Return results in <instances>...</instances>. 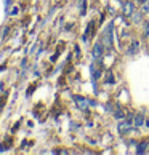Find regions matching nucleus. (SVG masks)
Instances as JSON below:
<instances>
[{
  "label": "nucleus",
  "instance_id": "f257e3e1",
  "mask_svg": "<svg viewBox=\"0 0 149 155\" xmlns=\"http://www.w3.org/2000/svg\"><path fill=\"white\" fill-rule=\"evenodd\" d=\"M111 42H112V26L109 24L104 31V35H103V43H104V47H111Z\"/></svg>",
  "mask_w": 149,
  "mask_h": 155
},
{
  "label": "nucleus",
  "instance_id": "7ed1b4c3",
  "mask_svg": "<svg viewBox=\"0 0 149 155\" xmlns=\"http://www.w3.org/2000/svg\"><path fill=\"white\" fill-rule=\"evenodd\" d=\"M104 43H103V42H100V43H96L95 45V48H93V56H95V58H101V56H103V51H104Z\"/></svg>",
  "mask_w": 149,
  "mask_h": 155
},
{
  "label": "nucleus",
  "instance_id": "f03ea898",
  "mask_svg": "<svg viewBox=\"0 0 149 155\" xmlns=\"http://www.w3.org/2000/svg\"><path fill=\"white\" fill-rule=\"evenodd\" d=\"M74 101H76V104L79 106L80 110H85V109H88V102H87V99H83L82 96H74Z\"/></svg>",
  "mask_w": 149,
  "mask_h": 155
},
{
  "label": "nucleus",
  "instance_id": "9d476101",
  "mask_svg": "<svg viewBox=\"0 0 149 155\" xmlns=\"http://www.w3.org/2000/svg\"><path fill=\"white\" fill-rule=\"evenodd\" d=\"M136 2H140V3H146L147 0H136Z\"/></svg>",
  "mask_w": 149,
  "mask_h": 155
},
{
  "label": "nucleus",
  "instance_id": "20e7f679",
  "mask_svg": "<svg viewBox=\"0 0 149 155\" xmlns=\"http://www.w3.org/2000/svg\"><path fill=\"white\" fill-rule=\"evenodd\" d=\"M131 128V122H120L119 123V133L120 134H127Z\"/></svg>",
  "mask_w": 149,
  "mask_h": 155
},
{
  "label": "nucleus",
  "instance_id": "1a4fd4ad",
  "mask_svg": "<svg viewBox=\"0 0 149 155\" xmlns=\"http://www.w3.org/2000/svg\"><path fill=\"white\" fill-rule=\"evenodd\" d=\"M143 11H144V13H147V11H149V5H147V3H144V8H143Z\"/></svg>",
  "mask_w": 149,
  "mask_h": 155
},
{
  "label": "nucleus",
  "instance_id": "39448f33",
  "mask_svg": "<svg viewBox=\"0 0 149 155\" xmlns=\"http://www.w3.org/2000/svg\"><path fill=\"white\" fill-rule=\"evenodd\" d=\"M143 123H144V117H143V114H138V115L133 118V125L135 126H141Z\"/></svg>",
  "mask_w": 149,
  "mask_h": 155
},
{
  "label": "nucleus",
  "instance_id": "423d86ee",
  "mask_svg": "<svg viewBox=\"0 0 149 155\" xmlns=\"http://www.w3.org/2000/svg\"><path fill=\"white\" fill-rule=\"evenodd\" d=\"M131 13H133V3H131V2H128V3H125L124 15H125V16H130Z\"/></svg>",
  "mask_w": 149,
  "mask_h": 155
},
{
  "label": "nucleus",
  "instance_id": "9b49d317",
  "mask_svg": "<svg viewBox=\"0 0 149 155\" xmlns=\"http://www.w3.org/2000/svg\"><path fill=\"white\" fill-rule=\"evenodd\" d=\"M146 126H147V128H149V120H146Z\"/></svg>",
  "mask_w": 149,
  "mask_h": 155
},
{
  "label": "nucleus",
  "instance_id": "6e6552de",
  "mask_svg": "<svg viewBox=\"0 0 149 155\" xmlns=\"http://www.w3.org/2000/svg\"><path fill=\"white\" fill-rule=\"evenodd\" d=\"M147 34H149V24L146 22V24H144V35H147Z\"/></svg>",
  "mask_w": 149,
  "mask_h": 155
},
{
  "label": "nucleus",
  "instance_id": "0eeeda50",
  "mask_svg": "<svg viewBox=\"0 0 149 155\" xmlns=\"http://www.w3.org/2000/svg\"><path fill=\"white\" fill-rule=\"evenodd\" d=\"M146 147H147V142L143 141L141 144L138 146V149H136V153H144V152H146Z\"/></svg>",
  "mask_w": 149,
  "mask_h": 155
}]
</instances>
